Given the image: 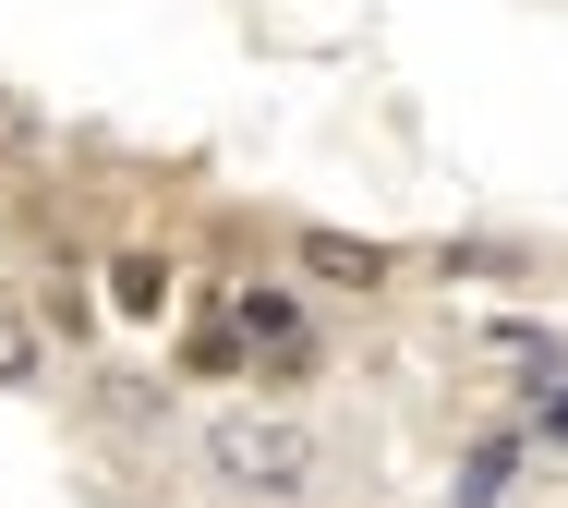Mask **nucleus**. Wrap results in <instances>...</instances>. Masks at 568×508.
<instances>
[{
	"label": "nucleus",
	"instance_id": "1",
	"mask_svg": "<svg viewBox=\"0 0 568 508\" xmlns=\"http://www.w3.org/2000/svg\"><path fill=\"white\" fill-rule=\"evenodd\" d=\"M206 473H219L230 497H315V473H327V448H315V424H278V412H219L206 424Z\"/></svg>",
	"mask_w": 568,
	"mask_h": 508
},
{
	"label": "nucleus",
	"instance_id": "3",
	"mask_svg": "<svg viewBox=\"0 0 568 508\" xmlns=\"http://www.w3.org/2000/svg\"><path fill=\"white\" fill-rule=\"evenodd\" d=\"M110 303H121V315H158V303H170V266H158V254H121V266H110Z\"/></svg>",
	"mask_w": 568,
	"mask_h": 508
},
{
	"label": "nucleus",
	"instance_id": "2",
	"mask_svg": "<svg viewBox=\"0 0 568 508\" xmlns=\"http://www.w3.org/2000/svg\"><path fill=\"white\" fill-rule=\"evenodd\" d=\"M303 278H327V291H375V278H387V254L351 243V231H303Z\"/></svg>",
	"mask_w": 568,
	"mask_h": 508
},
{
	"label": "nucleus",
	"instance_id": "5",
	"mask_svg": "<svg viewBox=\"0 0 568 508\" xmlns=\"http://www.w3.org/2000/svg\"><path fill=\"white\" fill-rule=\"evenodd\" d=\"M242 327H254V339H291L303 303H291V291H242Z\"/></svg>",
	"mask_w": 568,
	"mask_h": 508
},
{
	"label": "nucleus",
	"instance_id": "4",
	"mask_svg": "<svg viewBox=\"0 0 568 508\" xmlns=\"http://www.w3.org/2000/svg\"><path fill=\"white\" fill-rule=\"evenodd\" d=\"M37 364H49V352H37V327H24L12 303H0V387H24V376H37Z\"/></svg>",
	"mask_w": 568,
	"mask_h": 508
}]
</instances>
